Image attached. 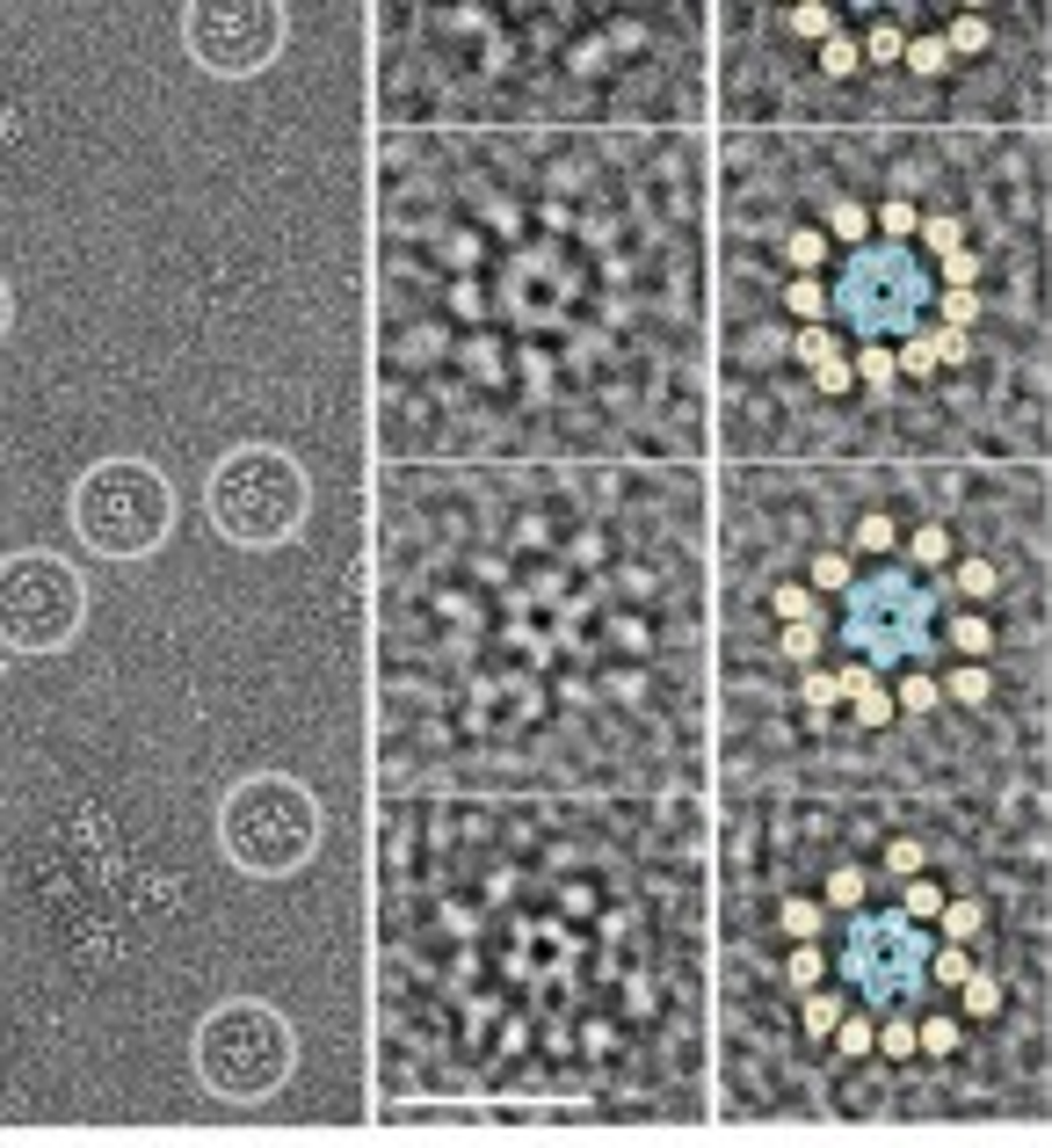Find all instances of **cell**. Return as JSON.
<instances>
[{
  "label": "cell",
  "instance_id": "obj_32",
  "mask_svg": "<svg viewBox=\"0 0 1052 1148\" xmlns=\"http://www.w3.org/2000/svg\"><path fill=\"white\" fill-rule=\"evenodd\" d=\"M980 313V291H944V328H972Z\"/></svg>",
  "mask_w": 1052,
  "mask_h": 1148
},
{
  "label": "cell",
  "instance_id": "obj_8",
  "mask_svg": "<svg viewBox=\"0 0 1052 1148\" xmlns=\"http://www.w3.org/2000/svg\"><path fill=\"white\" fill-rule=\"evenodd\" d=\"M922 625H930V596H922L915 574H879L871 589H850V633L864 640L871 669L915 655L922 647Z\"/></svg>",
  "mask_w": 1052,
  "mask_h": 1148
},
{
  "label": "cell",
  "instance_id": "obj_31",
  "mask_svg": "<svg viewBox=\"0 0 1052 1148\" xmlns=\"http://www.w3.org/2000/svg\"><path fill=\"white\" fill-rule=\"evenodd\" d=\"M791 30H799V37H835V15H828V7H791Z\"/></svg>",
  "mask_w": 1052,
  "mask_h": 1148
},
{
  "label": "cell",
  "instance_id": "obj_25",
  "mask_svg": "<svg viewBox=\"0 0 1052 1148\" xmlns=\"http://www.w3.org/2000/svg\"><path fill=\"white\" fill-rule=\"evenodd\" d=\"M835 1039H842V1054H871V1018L842 1011V1018H835Z\"/></svg>",
  "mask_w": 1052,
  "mask_h": 1148
},
{
  "label": "cell",
  "instance_id": "obj_43",
  "mask_svg": "<svg viewBox=\"0 0 1052 1148\" xmlns=\"http://www.w3.org/2000/svg\"><path fill=\"white\" fill-rule=\"evenodd\" d=\"M856 545H864V553H886V545H892V524H886V516H864V524H856Z\"/></svg>",
  "mask_w": 1052,
  "mask_h": 1148
},
{
  "label": "cell",
  "instance_id": "obj_46",
  "mask_svg": "<svg viewBox=\"0 0 1052 1148\" xmlns=\"http://www.w3.org/2000/svg\"><path fill=\"white\" fill-rule=\"evenodd\" d=\"M958 581H966L972 596H987V589H995V568H987V560H966V568H958Z\"/></svg>",
  "mask_w": 1052,
  "mask_h": 1148
},
{
  "label": "cell",
  "instance_id": "obj_18",
  "mask_svg": "<svg viewBox=\"0 0 1052 1148\" xmlns=\"http://www.w3.org/2000/svg\"><path fill=\"white\" fill-rule=\"evenodd\" d=\"M972 277H980V255L972 247H951L944 255V291H972Z\"/></svg>",
  "mask_w": 1052,
  "mask_h": 1148
},
{
  "label": "cell",
  "instance_id": "obj_40",
  "mask_svg": "<svg viewBox=\"0 0 1052 1148\" xmlns=\"http://www.w3.org/2000/svg\"><path fill=\"white\" fill-rule=\"evenodd\" d=\"M799 691H806V705H835V698H842V684H835L828 669H806V684H799Z\"/></svg>",
  "mask_w": 1052,
  "mask_h": 1148
},
{
  "label": "cell",
  "instance_id": "obj_11",
  "mask_svg": "<svg viewBox=\"0 0 1052 1148\" xmlns=\"http://www.w3.org/2000/svg\"><path fill=\"white\" fill-rule=\"evenodd\" d=\"M835 684H842V698L856 705V720H864V727H886L892 712H900V705L886 698V684H879V669H864V661H856V669H842Z\"/></svg>",
  "mask_w": 1052,
  "mask_h": 1148
},
{
  "label": "cell",
  "instance_id": "obj_3",
  "mask_svg": "<svg viewBox=\"0 0 1052 1148\" xmlns=\"http://www.w3.org/2000/svg\"><path fill=\"white\" fill-rule=\"evenodd\" d=\"M66 509L95 560H153L174 538V488L153 458H95Z\"/></svg>",
  "mask_w": 1052,
  "mask_h": 1148
},
{
  "label": "cell",
  "instance_id": "obj_7",
  "mask_svg": "<svg viewBox=\"0 0 1052 1148\" xmlns=\"http://www.w3.org/2000/svg\"><path fill=\"white\" fill-rule=\"evenodd\" d=\"M930 291H936L930 269H922L900 241H886V247H864L850 269H842V284L828 291V306H835L864 342H886V334H907L915 321H922Z\"/></svg>",
  "mask_w": 1052,
  "mask_h": 1148
},
{
  "label": "cell",
  "instance_id": "obj_17",
  "mask_svg": "<svg viewBox=\"0 0 1052 1148\" xmlns=\"http://www.w3.org/2000/svg\"><path fill=\"white\" fill-rule=\"evenodd\" d=\"M871 226H886V241H907L922 218H915V204H907V197H892V204H879V218H871Z\"/></svg>",
  "mask_w": 1052,
  "mask_h": 1148
},
{
  "label": "cell",
  "instance_id": "obj_28",
  "mask_svg": "<svg viewBox=\"0 0 1052 1148\" xmlns=\"http://www.w3.org/2000/svg\"><path fill=\"white\" fill-rule=\"evenodd\" d=\"M828 226H835L842 241H864V233H871V211H864V204H835V211H828Z\"/></svg>",
  "mask_w": 1052,
  "mask_h": 1148
},
{
  "label": "cell",
  "instance_id": "obj_15",
  "mask_svg": "<svg viewBox=\"0 0 1052 1148\" xmlns=\"http://www.w3.org/2000/svg\"><path fill=\"white\" fill-rule=\"evenodd\" d=\"M777 647H784V655H791V661H813V655H820V625H813V618H791Z\"/></svg>",
  "mask_w": 1052,
  "mask_h": 1148
},
{
  "label": "cell",
  "instance_id": "obj_37",
  "mask_svg": "<svg viewBox=\"0 0 1052 1148\" xmlns=\"http://www.w3.org/2000/svg\"><path fill=\"white\" fill-rule=\"evenodd\" d=\"M784 255H791L799 269H820V255H828V241H820V233H791V241H784Z\"/></svg>",
  "mask_w": 1052,
  "mask_h": 1148
},
{
  "label": "cell",
  "instance_id": "obj_26",
  "mask_svg": "<svg viewBox=\"0 0 1052 1148\" xmlns=\"http://www.w3.org/2000/svg\"><path fill=\"white\" fill-rule=\"evenodd\" d=\"M813 589H850V560L842 553H813Z\"/></svg>",
  "mask_w": 1052,
  "mask_h": 1148
},
{
  "label": "cell",
  "instance_id": "obj_27",
  "mask_svg": "<svg viewBox=\"0 0 1052 1148\" xmlns=\"http://www.w3.org/2000/svg\"><path fill=\"white\" fill-rule=\"evenodd\" d=\"M769 604H777V618L791 625V618H806V611H813V589H806V581H784V589H777Z\"/></svg>",
  "mask_w": 1052,
  "mask_h": 1148
},
{
  "label": "cell",
  "instance_id": "obj_35",
  "mask_svg": "<svg viewBox=\"0 0 1052 1148\" xmlns=\"http://www.w3.org/2000/svg\"><path fill=\"white\" fill-rule=\"evenodd\" d=\"M784 974H791V982H799V988H820V974H828V967H820V952H813V945H799Z\"/></svg>",
  "mask_w": 1052,
  "mask_h": 1148
},
{
  "label": "cell",
  "instance_id": "obj_21",
  "mask_svg": "<svg viewBox=\"0 0 1052 1148\" xmlns=\"http://www.w3.org/2000/svg\"><path fill=\"white\" fill-rule=\"evenodd\" d=\"M922 967H930L936 982H966V974H972V960H966V945H958V938L944 945V952H936V960H922Z\"/></svg>",
  "mask_w": 1052,
  "mask_h": 1148
},
{
  "label": "cell",
  "instance_id": "obj_2",
  "mask_svg": "<svg viewBox=\"0 0 1052 1148\" xmlns=\"http://www.w3.org/2000/svg\"><path fill=\"white\" fill-rule=\"evenodd\" d=\"M320 836H327L320 800L290 778V771H254V778H240L218 800V851L247 880H290V872H305L313 851H320Z\"/></svg>",
  "mask_w": 1052,
  "mask_h": 1148
},
{
  "label": "cell",
  "instance_id": "obj_48",
  "mask_svg": "<svg viewBox=\"0 0 1052 1148\" xmlns=\"http://www.w3.org/2000/svg\"><path fill=\"white\" fill-rule=\"evenodd\" d=\"M864 51H871V59H900V30H871Z\"/></svg>",
  "mask_w": 1052,
  "mask_h": 1148
},
{
  "label": "cell",
  "instance_id": "obj_9",
  "mask_svg": "<svg viewBox=\"0 0 1052 1148\" xmlns=\"http://www.w3.org/2000/svg\"><path fill=\"white\" fill-rule=\"evenodd\" d=\"M922 960H930V945H922V931H915V916L900 908V916H864L850 931V982L871 988V1003H892L900 988L922 974Z\"/></svg>",
  "mask_w": 1052,
  "mask_h": 1148
},
{
  "label": "cell",
  "instance_id": "obj_1",
  "mask_svg": "<svg viewBox=\"0 0 1052 1148\" xmlns=\"http://www.w3.org/2000/svg\"><path fill=\"white\" fill-rule=\"evenodd\" d=\"M203 516L218 524V538H233L247 553H277L305 531L313 516V480L284 444H240L211 465L203 480Z\"/></svg>",
  "mask_w": 1052,
  "mask_h": 1148
},
{
  "label": "cell",
  "instance_id": "obj_16",
  "mask_svg": "<svg viewBox=\"0 0 1052 1148\" xmlns=\"http://www.w3.org/2000/svg\"><path fill=\"white\" fill-rule=\"evenodd\" d=\"M835 1018H842V996L806 988V1032H813V1039H820V1032H835Z\"/></svg>",
  "mask_w": 1052,
  "mask_h": 1148
},
{
  "label": "cell",
  "instance_id": "obj_49",
  "mask_svg": "<svg viewBox=\"0 0 1052 1148\" xmlns=\"http://www.w3.org/2000/svg\"><path fill=\"white\" fill-rule=\"evenodd\" d=\"M7 328H15V291L0 284V342H7Z\"/></svg>",
  "mask_w": 1052,
  "mask_h": 1148
},
{
  "label": "cell",
  "instance_id": "obj_10",
  "mask_svg": "<svg viewBox=\"0 0 1052 1148\" xmlns=\"http://www.w3.org/2000/svg\"><path fill=\"white\" fill-rule=\"evenodd\" d=\"M799 364L813 371L820 393H850V357H842V342L828 328H799Z\"/></svg>",
  "mask_w": 1052,
  "mask_h": 1148
},
{
  "label": "cell",
  "instance_id": "obj_29",
  "mask_svg": "<svg viewBox=\"0 0 1052 1148\" xmlns=\"http://www.w3.org/2000/svg\"><path fill=\"white\" fill-rule=\"evenodd\" d=\"M987 691H995V684H987V669H980V661L951 676V698H966V705H987Z\"/></svg>",
  "mask_w": 1052,
  "mask_h": 1148
},
{
  "label": "cell",
  "instance_id": "obj_4",
  "mask_svg": "<svg viewBox=\"0 0 1052 1148\" xmlns=\"http://www.w3.org/2000/svg\"><path fill=\"white\" fill-rule=\"evenodd\" d=\"M290 1068H298V1032L262 996H233L197 1026V1083L211 1098L262 1105L290 1083Z\"/></svg>",
  "mask_w": 1052,
  "mask_h": 1148
},
{
  "label": "cell",
  "instance_id": "obj_42",
  "mask_svg": "<svg viewBox=\"0 0 1052 1148\" xmlns=\"http://www.w3.org/2000/svg\"><path fill=\"white\" fill-rule=\"evenodd\" d=\"M856 895H864V872H856V865H842V872L828 880V902H842V908H850Z\"/></svg>",
  "mask_w": 1052,
  "mask_h": 1148
},
{
  "label": "cell",
  "instance_id": "obj_45",
  "mask_svg": "<svg viewBox=\"0 0 1052 1148\" xmlns=\"http://www.w3.org/2000/svg\"><path fill=\"white\" fill-rule=\"evenodd\" d=\"M886 865L900 872V880H915V872H922V843H892V851H886Z\"/></svg>",
  "mask_w": 1052,
  "mask_h": 1148
},
{
  "label": "cell",
  "instance_id": "obj_44",
  "mask_svg": "<svg viewBox=\"0 0 1052 1148\" xmlns=\"http://www.w3.org/2000/svg\"><path fill=\"white\" fill-rule=\"evenodd\" d=\"M930 247H936V255L966 247V226H958V218H930Z\"/></svg>",
  "mask_w": 1052,
  "mask_h": 1148
},
{
  "label": "cell",
  "instance_id": "obj_38",
  "mask_svg": "<svg viewBox=\"0 0 1052 1148\" xmlns=\"http://www.w3.org/2000/svg\"><path fill=\"white\" fill-rule=\"evenodd\" d=\"M951 640H958L966 655H987V647H995V633H987L980 618H958V625H951Z\"/></svg>",
  "mask_w": 1052,
  "mask_h": 1148
},
{
  "label": "cell",
  "instance_id": "obj_24",
  "mask_svg": "<svg viewBox=\"0 0 1052 1148\" xmlns=\"http://www.w3.org/2000/svg\"><path fill=\"white\" fill-rule=\"evenodd\" d=\"M784 298H791V313H806V321H820V313H828V284H813V277H799Z\"/></svg>",
  "mask_w": 1052,
  "mask_h": 1148
},
{
  "label": "cell",
  "instance_id": "obj_22",
  "mask_svg": "<svg viewBox=\"0 0 1052 1148\" xmlns=\"http://www.w3.org/2000/svg\"><path fill=\"white\" fill-rule=\"evenodd\" d=\"M966 1011H980V1018L1002 1011V982L995 974H966Z\"/></svg>",
  "mask_w": 1052,
  "mask_h": 1148
},
{
  "label": "cell",
  "instance_id": "obj_14",
  "mask_svg": "<svg viewBox=\"0 0 1052 1148\" xmlns=\"http://www.w3.org/2000/svg\"><path fill=\"white\" fill-rule=\"evenodd\" d=\"M900 59H907L915 73H944V66H951V51H944V37H915V44H900Z\"/></svg>",
  "mask_w": 1052,
  "mask_h": 1148
},
{
  "label": "cell",
  "instance_id": "obj_47",
  "mask_svg": "<svg viewBox=\"0 0 1052 1148\" xmlns=\"http://www.w3.org/2000/svg\"><path fill=\"white\" fill-rule=\"evenodd\" d=\"M879 1047L900 1062V1054H915V1032H907V1026H886V1032H879Z\"/></svg>",
  "mask_w": 1052,
  "mask_h": 1148
},
{
  "label": "cell",
  "instance_id": "obj_33",
  "mask_svg": "<svg viewBox=\"0 0 1052 1148\" xmlns=\"http://www.w3.org/2000/svg\"><path fill=\"white\" fill-rule=\"evenodd\" d=\"M892 705H900V712H930V705H936V684H930V676H907Z\"/></svg>",
  "mask_w": 1052,
  "mask_h": 1148
},
{
  "label": "cell",
  "instance_id": "obj_39",
  "mask_svg": "<svg viewBox=\"0 0 1052 1148\" xmlns=\"http://www.w3.org/2000/svg\"><path fill=\"white\" fill-rule=\"evenodd\" d=\"M820 66H828V73H856V44L850 37H828V44H820Z\"/></svg>",
  "mask_w": 1052,
  "mask_h": 1148
},
{
  "label": "cell",
  "instance_id": "obj_20",
  "mask_svg": "<svg viewBox=\"0 0 1052 1148\" xmlns=\"http://www.w3.org/2000/svg\"><path fill=\"white\" fill-rule=\"evenodd\" d=\"M936 916H944V931H951V938H958V945H966L972 931L987 923V916H980V902H944V908H936Z\"/></svg>",
  "mask_w": 1052,
  "mask_h": 1148
},
{
  "label": "cell",
  "instance_id": "obj_23",
  "mask_svg": "<svg viewBox=\"0 0 1052 1148\" xmlns=\"http://www.w3.org/2000/svg\"><path fill=\"white\" fill-rule=\"evenodd\" d=\"M980 44H987V22H980V15H958V22H951V37H944V51L958 59V51H980Z\"/></svg>",
  "mask_w": 1052,
  "mask_h": 1148
},
{
  "label": "cell",
  "instance_id": "obj_41",
  "mask_svg": "<svg viewBox=\"0 0 1052 1148\" xmlns=\"http://www.w3.org/2000/svg\"><path fill=\"white\" fill-rule=\"evenodd\" d=\"M936 908H944L936 880H907V916H936Z\"/></svg>",
  "mask_w": 1052,
  "mask_h": 1148
},
{
  "label": "cell",
  "instance_id": "obj_13",
  "mask_svg": "<svg viewBox=\"0 0 1052 1148\" xmlns=\"http://www.w3.org/2000/svg\"><path fill=\"white\" fill-rule=\"evenodd\" d=\"M850 378H864V386H892V349L886 342H864L850 357Z\"/></svg>",
  "mask_w": 1052,
  "mask_h": 1148
},
{
  "label": "cell",
  "instance_id": "obj_6",
  "mask_svg": "<svg viewBox=\"0 0 1052 1148\" xmlns=\"http://www.w3.org/2000/svg\"><path fill=\"white\" fill-rule=\"evenodd\" d=\"M284 37H290L284 0H197L182 15V44L211 81H247V73L277 66Z\"/></svg>",
  "mask_w": 1052,
  "mask_h": 1148
},
{
  "label": "cell",
  "instance_id": "obj_12",
  "mask_svg": "<svg viewBox=\"0 0 1052 1148\" xmlns=\"http://www.w3.org/2000/svg\"><path fill=\"white\" fill-rule=\"evenodd\" d=\"M892 371H907V378H930V371H936V342H930V328L907 334V342L892 349Z\"/></svg>",
  "mask_w": 1052,
  "mask_h": 1148
},
{
  "label": "cell",
  "instance_id": "obj_34",
  "mask_svg": "<svg viewBox=\"0 0 1052 1148\" xmlns=\"http://www.w3.org/2000/svg\"><path fill=\"white\" fill-rule=\"evenodd\" d=\"M784 931H791V938H813V931H820V908L791 895V902H784Z\"/></svg>",
  "mask_w": 1052,
  "mask_h": 1148
},
{
  "label": "cell",
  "instance_id": "obj_30",
  "mask_svg": "<svg viewBox=\"0 0 1052 1148\" xmlns=\"http://www.w3.org/2000/svg\"><path fill=\"white\" fill-rule=\"evenodd\" d=\"M907 545H915V560H930V568H936V560L951 553V531H944V524H922V531L907 538Z\"/></svg>",
  "mask_w": 1052,
  "mask_h": 1148
},
{
  "label": "cell",
  "instance_id": "obj_5",
  "mask_svg": "<svg viewBox=\"0 0 1052 1148\" xmlns=\"http://www.w3.org/2000/svg\"><path fill=\"white\" fill-rule=\"evenodd\" d=\"M87 625V581L59 553H7L0 560V647L7 655H66Z\"/></svg>",
  "mask_w": 1052,
  "mask_h": 1148
},
{
  "label": "cell",
  "instance_id": "obj_19",
  "mask_svg": "<svg viewBox=\"0 0 1052 1148\" xmlns=\"http://www.w3.org/2000/svg\"><path fill=\"white\" fill-rule=\"evenodd\" d=\"M930 342H936V364H966V357H972V334L966 328H944V321H936Z\"/></svg>",
  "mask_w": 1052,
  "mask_h": 1148
},
{
  "label": "cell",
  "instance_id": "obj_36",
  "mask_svg": "<svg viewBox=\"0 0 1052 1148\" xmlns=\"http://www.w3.org/2000/svg\"><path fill=\"white\" fill-rule=\"evenodd\" d=\"M915 1047H930V1054H951V1047H958V1026H951V1018H930V1026L915 1032Z\"/></svg>",
  "mask_w": 1052,
  "mask_h": 1148
}]
</instances>
